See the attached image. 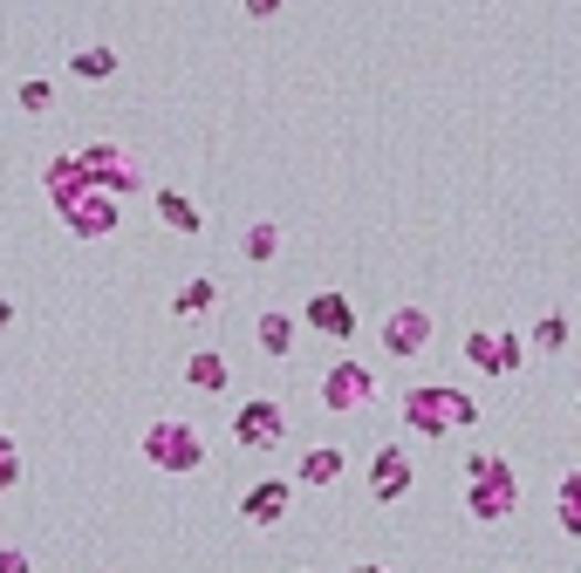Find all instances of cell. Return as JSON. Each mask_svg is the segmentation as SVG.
Wrapping results in <instances>:
<instances>
[{"instance_id":"obj_1","label":"cell","mask_w":581,"mask_h":573,"mask_svg":"<svg viewBox=\"0 0 581 573\" xmlns=\"http://www.w3.org/2000/svg\"><path fill=\"white\" fill-rule=\"evenodd\" d=\"M404 417H411L424 437H445V430H473V424H479V403L458 396V389H411V396H404Z\"/></svg>"},{"instance_id":"obj_2","label":"cell","mask_w":581,"mask_h":573,"mask_svg":"<svg viewBox=\"0 0 581 573\" xmlns=\"http://www.w3.org/2000/svg\"><path fill=\"white\" fill-rule=\"evenodd\" d=\"M144 458L165 471H191V465H206V444L191 424H158V430H144Z\"/></svg>"},{"instance_id":"obj_3","label":"cell","mask_w":581,"mask_h":573,"mask_svg":"<svg viewBox=\"0 0 581 573\" xmlns=\"http://www.w3.org/2000/svg\"><path fill=\"white\" fill-rule=\"evenodd\" d=\"M281 430H288V417H281V403H240V417H232V437H240L247 450H274L281 444Z\"/></svg>"},{"instance_id":"obj_4","label":"cell","mask_w":581,"mask_h":573,"mask_svg":"<svg viewBox=\"0 0 581 573\" xmlns=\"http://www.w3.org/2000/svg\"><path fill=\"white\" fill-rule=\"evenodd\" d=\"M370 396H376V376H370L363 362H335V368H329V383H322V403H329V409H356V403H370Z\"/></svg>"},{"instance_id":"obj_5","label":"cell","mask_w":581,"mask_h":573,"mask_svg":"<svg viewBox=\"0 0 581 573\" xmlns=\"http://www.w3.org/2000/svg\"><path fill=\"white\" fill-rule=\"evenodd\" d=\"M465 506H473L479 519H507V512H513V471H507V465L492 458L486 485H473V491H465Z\"/></svg>"},{"instance_id":"obj_6","label":"cell","mask_w":581,"mask_h":573,"mask_svg":"<svg viewBox=\"0 0 581 573\" xmlns=\"http://www.w3.org/2000/svg\"><path fill=\"white\" fill-rule=\"evenodd\" d=\"M424 342H432V314L424 308H397L391 321H383V348L391 355H417Z\"/></svg>"},{"instance_id":"obj_7","label":"cell","mask_w":581,"mask_h":573,"mask_svg":"<svg viewBox=\"0 0 581 573\" xmlns=\"http://www.w3.org/2000/svg\"><path fill=\"white\" fill-rule=\"evenodd\" d=\"M308 327L349 342V335H356V308H349V294H315V301H308Z\"/></svg>"},{"instance_id":"obj_8","label":"cell","mask_w":581,"mask_h":573,"mask_svg":"<svg viewBox=\"0 0 581 573\" xmlns=\"http://www.w3.org/2000/svg\"><path fill=\"white\" fill-rule=\"evenodd\" d=\"M370 478H376V499H383V506H397L404 491H411V458H404V450L391 444V450L376 458V471H370Z\"/></svg>"},{"instance_id":"obj_9","label":"cell","mask_w":581,"mask_h":573,"mask_svg":"<svg viewBox=\"0 0 581 573\" xmlns=\"http://www.w3.org/2000/svg\"><path fill=\"white\" fill-rule=\"evenodd\" d=\"M240 512H247L253 525H281V512H288V485H253Z\"/></svg>"},{"instance_id":"obj_10","label":"cell","mask_w":581,"mask_h":573,"mask_svg":"<svg viewBox=\"0 0 581 573\" xmlns=\"http://www.w3.org/2000/svg\"><path fill=\"white\" fill-rule=\"evenodd\" d=\"M185 383H191V389H206V396H212V389H226V355L199 348V355L185 362Z\"/></svg>"},{"instance_id":"obj_11","label":"cell","mask_w":581,"mask_h":573,"mask_svg":"<svg viewBox=\"0 0 581 573\" xmlns=\"http://www.w3.org/2000/svg\"><path fill=\"white\" fill-rule=\"evenodd\" d=\"M69 69L83 75V82H110V75H116V49H75Z\"/></svg>"},{"instance_id":"obj_12","label":"cell","mask_w":581,"mask_h":573,"mask_svg":"<svg viewBox=\"0 0 581 573\" xmlns=\"http://www.w3.org/2000/svg\"><path fill=\"white\" fill-rule=\"evenodd\" d=\"M260 348H267V355H288V348H294V321H288L281 308L260 314Z\"/></svg>"},{"instance_id":"obj_13","label":"cell","mask_w":581,"mask_h":573,"mask_svg":"<svg viewBox=\"0 0 581 573\" xmlns=\"http://www.w3.org/2000/svg\"><path fill=\"white\" fill-rule=\"evenodd\" d=\"M342 478V450H308L301 458V485H335Z\"/></svg>"},{"instance_id":"obj_14","label":"cell","mask_w":581,"mask_h":573,"mask_svg":"<svg viewBox=\"0 0 581 573\" xmlns=\"http://www.w3.org/2000/svg\"><path fill=\"white\" fill-rule=\"evenodd\" d=\"M240 253H247V260H274V253H281V226H267V219H260V226H247Z\"/></svg>"},{"instance_id":"obj_15","label":"cell","mask_w":581,"mask_h":573,"mask_svg":"<svg viewBox=\"0 0 581 573\" xmlns=\"http://www.w3.org/2000/svg\"><path fill=\"white\" fill-rule=\"evenodd\" d=\"M212 301H219V286H212V280H185L178 294H172V308H178V314H206Z\"/></svg>"},{"instance_id":"obj_16","label":"cell","mask_w":581,"mask_h":573,"mask_svg":"<svg viewBox=\"0 0 581 573\" xmlns=\"http://www.w3.org/2000/svg\"><path fill=\"white\" fill-rule=\"evenodd\" d=\"M158 205H165V219H172L178 232H199V226H206V212H191V205H185L178 191H158Z\"/></svg>"},{"instance_id":"obj_17","label":"cell","mask_w":581,"mask_h":573,"mask_svg":"<svg viewBox=\"0 0 581 573\" xmlns=\"http://www.w3.org/2000/svg\"><path fill=\"white\" fill-rule=\"evenodd\" d=\"M49 103H55V96H49V82H21V110H28V116H42Z\"/></svg>"},{"instance_id":"obj_18","label":"cell","mask_w":581,"mask_h":573,"mask_svg":"<svg viewBox=\"0 0 581 573\" xmlns=\"http://www.w3.org/2000/svg\"><path fill=\"white\" fill-rule=\"evenodd\" d=\"M561 342H568V321L548 314V321H540V348H561Z\"/></svg>"},{"instance_id":"obj_19","label":"cell","mask_w":581,"mask_h":573,"mask_svg":"<svg viewBox=\"0 0 581 573\" xmlns=\"http://www.w3.org/2000/svg\"><path fill=\"white\" fill-rule=\"evenodd\" d=\"M14 471H21V458H14V444H8V437H0V491H8V485H14Z\"/></svg>"},{"instance_id":"obj_20","label":"cell","mask_w":581,"mask_h":573,"mask_svg":"<svg viewBox=\"0 0 581 573\" xmlns=\"http://www.w3.org/2000/svg\"><path fill=\"white\" fill-rule=\"evenodd\" d=\"M465 355H473V362H486V368H492V355H499V342H492V335H473V342H465Z\"/></svg>"},{"instance_id":"obj_21","label":"cell","mask_w":581,"mask_h":573,"mask_svg":"<svg viewBox=\"0 0 581 573\" xmlns=\"http://www.w3.org/2000/svg\"><path fill=\"white\" fill-rule=\"evenodd\" d=\"M0 573H34V566H28V553H14V546H0Z\"/></svg>"},{"instance_id":"obj_22","label":"cell","mask_w":581,"mask_h":573,"mask_svg":"<svg viewBox=\"0 0 581 573\" xmlns=\"http://www.w3.org/2000/svg\"><path fill=\"white\" fill-rule=\"evenodd\" d=\"M247 14H260V21H267V14H281V0H247Z\"/></svg>"},{"instance_id":"obj_23","label":"cell","mask_w":581,"mask_h":573,"mask_svg":"<svg viewBox=\"0 0 581 573\" xmlns=\"http://www.w3.org/2000/svg\"><path fill=\"white\" fill-rule=\"evenodd\" d=\"M8 321H14V301H0V327H8Z\"/></svg>"}]
</instances>
